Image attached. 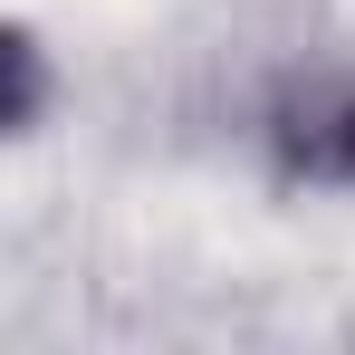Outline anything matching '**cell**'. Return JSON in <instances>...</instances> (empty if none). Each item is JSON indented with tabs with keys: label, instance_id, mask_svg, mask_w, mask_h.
<instances>
[{
	"label": "cell",
	"instance_id": "6da1fadb",
	"mask_svg": "<svg viewBox=\"0 0 355 355\" xmlns=\"http://www.w3.org/2000/svg\"><path fill=\"white\" fill-rule=\"evenodd\" d=\"M259 144H269L279 182L355 192V67H297L259 116Z\"/></svg>",
	"mask_w": 355,
	"mask_h": 355
},
{
	"label": "cell",
	"instance_id": "7a4b0ae2",
	"mask_svg": "<svg viewBox=\"0 0 355 355\" xmlns=\"http://www.w3.org/2000/svg\"><path fill=\"white\" fill-rule=\"evenodd\" d=\"M10 125H39V49L10 39Z\"/></svg>",
	"mask_w": 355,
	"mask_h": 355
}]
</instances>
